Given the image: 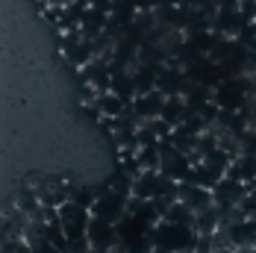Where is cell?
Instances as JSON below:
<instances>
[{
    "instance_id": "obj_1",
    "label": "cell",
    "mask_w": 256,
    "mask_h": 253,
    "mask_svg": "<svg viewBox=\"0 0 256 253\" xmlns=\"http://www.w3.org/2000/svg\"><path fill=\"white\" fill-rule=\"evenodd\" d=\"M127 203H130V192H121L115 186H100L98 188V200L92 206V215H100V218H109V221H124L127 218Z\"/></svg>"
},
{
    "instance_id": "obj_2",
    "label": "cell",
    "mask_w": 256,
    "mask_h": 253,
    "mask_svg": "<svg viewBox=\"0 0 256 253\" xmlns=\"http://www.w3.org/2000/svg\"><path fill=\"white\" fill-rule=\"evenodd\" d=\"M59 221H62V230L68 232V238L86 236L88 221H92V209L82 206V203H77V200H65L59 206Z\"/></svg>"
},
{
    "instance_id": "obj_3",
    "label": "cell",
    "mask_w": 256,
    "mask_h": 253,
    "mask_svg": "<svg viewBox=\"0 0 256 253\" xmlns=\"http://www.w3.org/2000/svg\"><path fill=\"white\" fill-rule=\"evenodd\" d=\"M212 194H215V203H218V206L230 209V206H238V203H244L250 198V186L242 182V180H236V177H230V174H224V177L215 182Z\"/></svg>"
},
{
    "instance_id": "obj_4",
    "label": "cell",
    "mask_w": 256,
    "mask_h": 253,
    "mask_svg": "<svg viewBox=\"0 0 256 253\" xmlns=\"http://www.w3.org/2000/svg\"><path fill=\"white\" fill-rule=\"evenodd\" d=\"M86 236H88V242H92V248H94V250H109V248H115V244L121 242L118 224H115V221H109V218H100V215H92Z\"/></svg>"
},
{
    "instance_id": "obj_5",
    "label": "cell",
    "mask_w": 256,
    "mask_h": 253,
    "mask_svg": "<svg viewBox=\"0 0 256 253\" xmlns=\"http://www.w3.org/2000/svg\"><path fill=\"white\" fill-rule=\"evenodd\" d=\"M165 100H168V94L159 92V88H154V92L136 94V98H132V109H136V115H138L142 121H150V118H159V115H162Z\"/></svg>"
},
{
    "instance_id": "obj_6",
    "label": "cell",
    "mask_w": 256,
    "mask_h": 253,
    "mask_svg": "<svg viewBox=\"0 0 256 253\" xmlns=\"http://www.w3.org/2000/svg\"><path fill=\"white\" fill-rule=\"evenodd\" d=\"M180 200L186 203V206H192L194 212H204V209H209V206L215 203V194H212V188H206V186H198V182L182 180V182H180Z\"/></svg>"
},
{
    "instance_id": "obj_7",
    "label": "cell",
    "mask_w": 256,
    "mask_h": 253,
    "mask_svg": "<svg viewBox=\"0 0 256 253\" xmlns=\"http://www.w3.org/2000/svg\"><path fill=\"white\" fill-rule=\"evenodd\" d=\"M94 109H98V115H100V118H118V115H124V112H127V100H124L121 94H115L112 88H106V92L98 94Z\"/></svg>"
},
{
    "instance_id": "obj_8",
    "label": "cell",
    "mask_w": 256,
    "mask_h": 253,
    "mask_svg": "<svg viewBox=\"0 0 256 253\" xmlns=\"http://www.w3.org/2000/svg\"><path fill=\"white\" fill-rule=\"evenodd\" d=\"M109 21H112V15L106 12V9H100V6H88V12H86V18H82V36L92 42V38H98L103 30L109 26Z\"/></svg>"
},
{
    "instance_id": "obj_9",
    "label": "cell",
    "mask_w": 256,
    "mask_h": 253,
    "mask_svg": "<svg viewBox=\"0 0 256 253\" xmlns=\"http://www.w3.org/2000/svg\"><path fill=\"white\" fill-rule=\"evenodd\" d=\"M192 109H188V100H186V94H171L168 100H165V109H162V118L165 121H171V124L177 126L186 121V115H188Z\"/></svg>"
},
{
    "instance_id": "obj_10",
    "label": "cell",
    "mask_w": 256,
    "mask_h": 253,
    "mask_svg": "<svg viewBox=\"0 0 256 253\" xmlns=\"http://www.w3.org/2000/svg\"><path fill=\"white\" fill-rule=\"evenodd\" d=\"M218 227H221V206L218 203H212L209 209L198 212V218H194V230L198 232H215Z\"/></svg>"
},
{
    "instance_id": "obj_11",
    "label": "cell",
    "mask_w": 256,
    "mask_h": 253,
    "mask_svg": "<svg viewBox=\"0 0 256 253\" xmlns=\"http://www.w3.org/2000/svg\"><path fill=\"white\" fill-rule=\"evenodd\" d=\"M194 218H198V212H194L192 206H186L182 200H177L171 209H168V215H165V221H171V224H182V227H194Z\"/></svg>"
},
{
    "instance_id": "obj_12",
    "label": "cell",
    "mask_w": 256,
    "mask_h": 253,
    "mask_svg": "<svg viewBox=\"0 0 256 253\" xmlns=\"http://www.w3.org/2000/svg\"><path fill=\"white\" fill-rule=\"evenodd\" d=\"M136 159L142 162V168H144V171H154V168H159V165H162V153H159V142H156V144H144V148H138V153H136Z\"/></svg>"
},
{
    "instance_id": "obj_13",
    "label": "cell",
    "mask_w": 256,
    "mask_h": 253,
    "mask_svg": "<svg viewBox=\"0 0 256 253\" xmlns=\"http://www.w3.org/2000/svg\"><path fill=\"white\" fill-rule=\"evenodd\" d=\"M236 42L238 44H244V48H250L256 42V21H250V24H244L238 32H236Z\"/></svg>"
},
{
    "instance_id": "obj_14",
    "label": "cell",
    "mask_w": 256,
    "mask_h": 253,
    "mask_svg": "<svg viewBox=\"0 0 256 253\" xmlns=\"http://www.w3.org/2000/svg\"><path fill=\"white\" fill-rule=\"evenodd\" d=\"M30 253H62V250L42 236V238H32V242H30Z\"/></svg>"
},
{
    "instance_id": "obj_15",
    "label": "cell",
    "mask_w": 256,
    "mask_h": 253,
    "mask_svg": "<svg viewBox=\"0 0 256 253\" xmlns=\"http://www.w3.org/2000/svg\"><path fill=\"white\" fill-rule=\"evenodd\" d=\"M242 153H254L256 156V130H248L242 136Z\"/></svg>"
},
{
    "instance_id": "obj_16",
    "label": "cell",
    "mask_w": 256,
    "mask_h": 253,
    "mask_svg": "<svg viewBox=\"0 0 256 253\" xmlns=\"http://www.w3.org/2000/svg\"><path fill=\"white\" fill-rule=\"evenodd\" d=\"M188 6H204V3H209V0H186Z\"/></svg>"
}]
</instances>
